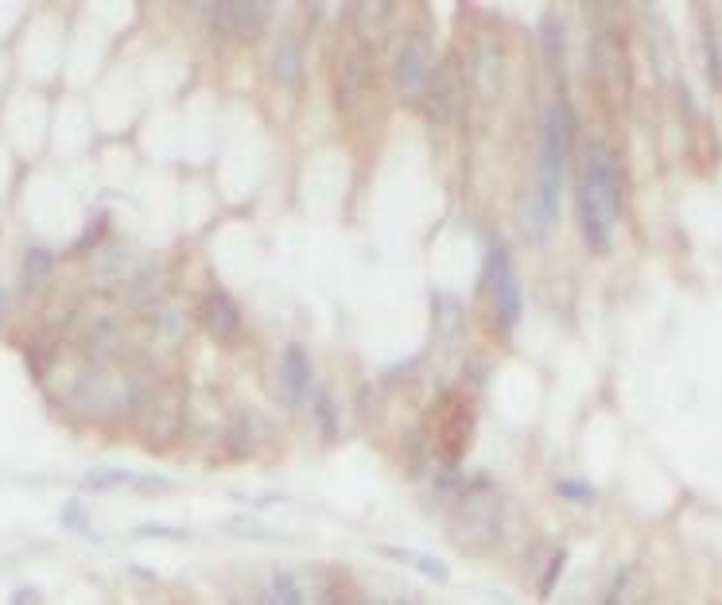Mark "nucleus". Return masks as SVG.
<instances>
[{"label":"nucleus","instance_id":"6ab92c4d","mask_svg":"<svg viewBox=\"0 0 722 605\" xmlns=\"http://www.w3.org/2000/svg\"><path fill=\"white\" fill-rule=\"evenodd\" d=\"M556 493L567 501V505H594V485H587V481H575V478H563L556 485Z\"/></svg>","mask_w":722,"mask_h":605},{"label":"nucleus","instance_id":"412c9836","mask_svg":"<svg viewBox=\"0 0 722 605\" xmlns=\"http://www.w3.org/2000/svg\"><path fill=\"white\" fill-rule=\"evenodd\" d=\"M132 474L129 470H94V474H86V489H113V485H132Z\"/></svg>","mask_w":722,"mask_h":605},{"label":"nucleus","instance_id":"5701e85b","mask_svg":"<svg viewBox=\"0 0 722 605\" xmlns=\"http://www.w3.org/2000/svg\"><path fill=\"white\" fill-rule=\"evenodd\" d=\"M563 567H567V551H556L552 555V567L544 571V578H540V598H548L552 590H556V582H559V574H563Z\"/></svg>","mask_w":722,"mask_h":605},{"label":"nucleus","instance_id":"1a4fd4ad","mask_svg":"<svg viewBox=\"0 0 722 605\" xmlns=\"http://www.w3.org/2000/svg\"><path fill=\"white\" fill-rule=\"evenodd\" d=\"M198 322L214 342H230L233 334L241 330V307H237V299L230 291L214 287V291H206L198 299Z\"/></svg>","mask_w":722,"mask_h":605},{"label":"nucleus","instance_id":"bb28decb","mask_svg":"<svg viewBox=\"0 0 722 605\" xmlns=\"http://www.w3.org/2000/svg\"><path fill=\"white\" fill-rule=\"evenodd\" d=\"M12 605H43V598H39V590H32V586H20V590L12 594Z\"/></svg>","mask_w":722,"mask_h":605},{"label":"nucleus","instance_id":"f8f14e48","mask_svg":"<svg viewBox=\"0 0 722 605\" xmlns=\"http://www.w3.org/2000/svg\"><path fill=\"white\" fill-rule=\"evenodd\" d=\"M350 20H354V32H358V43H373L389 32L393 24V4L389 0H369V4H354L350 8Z\"/></svg>","mask_w":722,"mask_h":605},{"label":"nucleus","instance_id":"c85d7f7f","mask_svg":"<svg viewBox=\"0 0 722 605\" xmlns=\"http://www.w3.org/2000/svg\"><path fill=\"white\" fill-rule=\"evenodd\" d=\"M257 605H276V598H272V590H264L261 598H257Z\"/></svg>","mask_w":722,"mask_h":605},{"label":"nucleus","instance_id":"393cba45","mask_svg":"<svg viewBox=\"0 0 722 605\" xmlns=\"http://www.w3.org/2000/svg\"><path fill=\"white\" fill-rule=\"evenodd\" d=\"M132 485H136V489H144V493H167V489H171V481L156 478V474H148V478H136Z\"/></svg>","mask_w":722,"mask_h":605},{"label":"nucleus","instance_id":"9d476101","mask_svg":"<svg viewBox=\"0 0 722 605\" xmlns=\"http://www.w3.org/2000/svg\"><path fill=\"white\" fill-rule=\"evenodd\" d=\"M470 82L478 86V94L486 101H497L505 90V51L497 39H482L474 51V66H470Z\"/></svg>","mask_w":722,"mask_h":605},{"label":"nucleus","instance_id":"f257e3e1","mask_svg":"<svg viewBox=\"0 0 722 605\" xmlns=\"http://www.w3.org/2000/svg\"><path fill=\"white\" fill-rule=\"evenodd\" d=\"M505 493H459L451 540L462 547H493L505 532Z\"/></svg>","mask_w":722,"mask_h":605},{"label":"nucleus","instance_id":"2eb2a0df","mask_svg":"<svg viewBox=\"0 0 722 605\" xmlns=\"http://www.w3.org/2000/svg\"><path fill=\"white\" fill-rule=\"evenodd\" d=\"M307 412H311V419H315V427H319L323 439H334V435H338V404H334V396H330L327 388H311Z\"/></svg>","mask_w":722,"mask_h":605},{"label":"nucleus","instance_id":"39448f33","mask_svg":"<svg viewBox=\"0 0 722 605\" xmlns=\"http://www.w3.org/2000/svg\"><path fill=\"white\" fill-rule=\"evenodd\" d=\"M396 90L408 105H424L427 86H431V74H435V51H431V39L420 24H412L400 47H396Z\"/></svg>","mask_w":722,"mask_h":605},{"label":"nucleus","instance_id":"4be33fe9","mask_svg":"<svg viewBox=\"0 0 722 605\" xmlns=\"http://www.w3.org/2000/svg\"><path fill=\"white\" fill-rule=\"evenodd\" d=\"M136 536H140V540H187L191 532L171 528V524H140V528H136Z\"/></svg>","mask_w":722,"mask_h":605},{"label":"nucleus","instance_id":"a211bd4d","mask_svg":"<svg viewBox=\"0 0 722 605\" xmlns=\"http://www.w3.org/2000/svg\"><path fill=\"white\" fill-rule=\"evenodd\" d=\"M63 524L66 532H78V536H94V524H90V512L82 509L78 497H70L63 505Z\"/></svg>","mask_w":722,"mask_h":605},{"label":"nucleus","instance_id":"4468645a","mask_svg":"<svg viewBox=\"0 0 722 605\" xmlns=\"http://www.w3.org/2000/svg\"><path fill=\"white\" fill-rule=\"evenodd\" d=\"M373 551H377V555H385V559H393V563L412 567V571L431 578V582H447V578H451L447 563H439L435 555H420V551H412V547H389V543H377Z\"/></svg>","mask_w":722,"mask_h":605},{"label":"nucleus","instance_id":"a878e982","mask_svg":"<svg viewBox=\"0 0 722 605\" xmlns=\"http://www.w3.org/2000/svg\"><path fill=\"white\" fill-rule=\"evenodd\" d=\"M323 602L327 605H350V598H346V590H342L338 582H327V586H323Z\"/></svg>","mask_w":722,"mask_h":605},{"label":"nucleus","instance_id":"7c9ffc66","mask_svg":"<svg viewBox=\"0 0 722 605\" xmlns=\"http://www.w3.org/2000/svg\"><path fill=\"white\" fill-rule=\"evenodd\" d=\"M396 605H416V602H408V598H400V602H396Z\"/></svg>","mask_w":722,"mask_h":605},{"label":"nucleus","instance_id":"aec40b11","mask_svg":"<svg viewBox=\"0 0 722 605\" xmlns=\"http://www.w3.org/2000/svg\"><path fill=\"white\" fill-rule=\"evenodd\" d=\"M703 55H707V74H711V82L722 86V47L711 28H703Z\"/></svg>","mask_w":722,"mask_h":605},{"label":"nucleus","instance_id":"f3484780","mask_svg":"<svg viewBox=\"0 0 722 605\" xmlns=\"http://www.w3.org/2000/svg\"><path fill=\"white\" fill-rule=\"evenodd\" d=\"M272 598H276V605H307V594H303V586L292 571L272 574Z\"/></svg>","mask_w":722,"mask_h":605},{"label":"nucleus","instance_id":"dca6fc26","mask_svg":"<svg viewBox=\"0 0 722 605\" xmlns=\"http://www.w3.org/2000/svg\"><path fill=\"white\" fill-rule=\"evenodd\" d=\"M563 47H567V35H563V24L556 16H544L540 20V51H544V63L559 70L563 66Z\"/></svg>","mask_w":722,"mask_h":605},{"label":"nucleus","instance_id":"20e7f679","mask_svg":"<svg viewBox=\"0 0 722 605\" xmlns=\"http://www.w3.org/2000/svg\"><path fill=\"white\" fill-rule=\"evenodd\" d=\"M579 191L591 198L594 206L602 210V218L610 225H618L622 218V167L614 160V152L602 144V140H591L587 144V160H583V179H579Z\"/></svg>","mask_w":722,"mask_h":605},{"label":"nucleus","instance_id":"9b49d317","mask_svg":"<svg viewBox=\"0 0 722 605\" xmlns=\"http://www.w3.org/2000/svg\"><path fill=\"white\" fill-rule=\"evenodd\" d=\"M272 78L280 82V86H288V90H296L299 82H303V39L296 32H284L276 39V47H272Z\"/></svg>","mask_w":722,"mask_h":605},{"label":"nucleus","instance_id":"b1692460","mask_svg":"<svg viewBox=\"0 0 722 605\" xmlns=\"http://www.w3.org/2000/svg\"><path fill=\"white\" fill-rule=\"evenodd\" d=\"M101 237H105V214H98V218L90 222V229H86V233H82V237L70 245V253H90V245H94V241H101Z\"/></svg>","mask_w":722,"mask_h":605},{"label":"nucleus","instance_id":"cd10ccee","mask_svg":"<svg viewBox=\"0 0 722 605\" xmlns=\"http://www.w3.org/2000/svg\"><path fill=\"white\" fill-rule=\"evenodd\" d=\"M8 315V291H4V284H0V319Z\"/></svg>","mask_w":722,"mask_h":605},{"label":"nucleus","instance_id":"7ed1b4c3","mask_svg":"<svg viewBox=\"0 0 722 605\" xmlns=\"http://www.w3.org/2000/svg\"><path fill=\"white\" fill-rule=\"evenodd\" d=\"M466 94H470V66L462 63L459 55L435 63L431 86H427L424 109L431 117V125L455 128L466 117Z\"/></svg>","mask_w":722,"mask_h":605},{"label":"nucleus","instance_id":"423d86ee","mask_svg":"<svg viewBox=\"0 0 722 605\" xmlns=\"http://www.w3.org/2000/svg\"><path fill=\"white\" fill-rule=\"evenodd\" d=\"M202 20L218 35L230 39H257L272 20V4H253V0H218L202 8Z\"/></svg>","mask_w":722,"mask_h":605},{"label":"nucleus","instance_id":"c756f323","mask_svg":"<svg viewBox=\"0 0 722 605\" xmlns=\"http://www.w3.org/2000/svg\"><path fill=\"white\" fill-rule=\"evenodd\" d=\"M369 605H393V602H385V598H377V602H369Z\"/></svg>","mask_w":722,"mask_h":605},{"label":"nucleus","instance_id":"0eeeda50","mask_svg":"<svg viewBox=\"0 0 722 605\" xmlns=\"http://www.w3.org/2000/svg\"><path fill=\"white\" fill-rule=\"evenodd\" d=\"M377 86V63H373V51L365 43H354L342 51L338 59V109L342 113H354L365 97L373 94Z\"/></svg>","mask_w":722,"mask_h":605},{"label":"nucleus","instance_id":"6e6552de","mask_svg":"<svg viewBox=\"0 0 722 605\" xmlns=\"http://www.w3.org/2000/svg\"><path fill=\"white\" fill-rule=\"evenodd\" d=\"M311 388H315V369H311L307 350L299 342L284 346V353H280V400H284V408L288 412L303 408Z\"/></svg>","mask_w":722,"mask_h":605},{"label":"nucleus","instance_id":"f03ea898","mask_svg":"<svg viewBox=\"0 0 722 605\" xmlns=\"http://www.w3.org/2000/svg\"><path fill=\"white\" fill-rule=\"evenodd\" d=\"M482 280L490 287L493 295V311H497V322L501 330H517L521 322V280H517V264H513V253L501 237H490L486 245V260H482Z\"/></svg>","mask_w":722,"mask_h":605},{"label":"nucleus","instance_id":"ddd939ff","mask_svg":"<svg viewBox=\"0 0 722 605\" xmlns=\"http://www.w3.org/2000/svg\"><path fill=\"white\" fill-rule=\"evenodd\" d=\"M55 253L51 249H43V245H28L24 256H20V291H28L35 295L39 287L51 284V276H55Z\"/></svg>","mask_w":722,"mask_h":605}]
</instances>
